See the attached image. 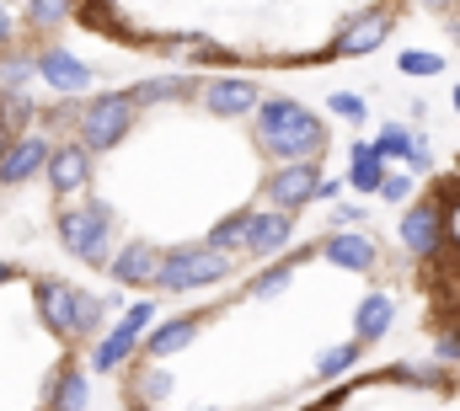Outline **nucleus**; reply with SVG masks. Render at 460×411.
I'll return each mask as SVG.
<instances>
[{
    "label": "nucleus",
    "mask_w": 460,
    "mask_h": 411,
    "mask_svg": "<svg viewBox=\"0 0 460 411\" xmlns=\"http://www.w3.org/2000/svg\"><path fill=\"white\" fill-rule=\"evenodd\" d=\"M257 118H262L257 134L279 161H316L327 150V128L316 123L311 107L289 102V97H268V102H257Z\"/></svg>",
    "instance_id": "1"
},
{
    "label": "nucleus",
    "mask_w": 460,
    "mask_h": 411,
    "mask_svg": "<svg viewBox=\"0 0 460 411\" xmlns=\"http://www.w3.org/2000/svg\"><path fill=\"white\" fill-rule=\"evenodd\" d=\"M134 112H139V102H134L128 92L92 97L86 112H81V139H86V150H113L118 139L134 128Z\"/></svg>",
    "instance_id": "2"
},
{
    "label": "nucleus",
    "mask_w": 460,
    "mask_h": 411,
    "mask_svg": "<svg viewBox=\"0 0 460 411\" xmlns=\"http://www.w3.org/2000/svg\"><path fill=\"white\" fill-rule=\"evenodd\" d=\"M226 273H230V257L226 251H215V246H204V251H172V257L155 267V284H166L172 294H182V289L220 284Z\"/></svg>",
    "instance_id": "3"
},
{
    "label": "nucleus",
    "mask_w": 460,
    "mask_h": 411,
    "mask_svg": "<svg viewBox=\"0 0 460 411\" xmlns=\"http://www.w3.org/2000/svg\"><path fill=\"white\" fill-rule=\"evenodd\" d=\"M108 230H113V214L102 204L65 208V214H59V240H65L81 262H102V257H108Z\"/></svg>",
    "instance_id": "4"
},
{
    "label": "nucleus",
    "mask_w": 460,
    "mask_h": 411,
    "mask_svg": "<svg viewBox=\"0 0 460 411\" xmlns=\"http://www.w3.org/2000/svg\"><path fill=\"white\" fill-rule=\"evenodd\" d=\"M396 235H402V246H407L412 257H434V251L445 246V214H439V204L407 208L402 224H396Z\"/></svg>",
    "instance_id": "5"
},
{
    "label": "nucleus",
    "mask_w": 460,
    "mask_h": 411,
    "mask_svg": "<svg viewBox=\"0 0 460 411\" xmlns=\"http://www.w3.org/2000/svg\"><path fill=\"white\" fill-rule=\"evenodd\" d=\"M316 188H322V166H311V161H295V166H284V171H273V182H268V198L273 208H300L316 198Z\"/></svg>",
    "instance_id": "6"
},
{
    "label": "nucleus",
    "mask_w": 460,
    "mask_h": 411,
    "mask_svg": "<svg viewBox=\"0 0 460 411\" xmlns=\"http://www.w3.org/2000/svg\"><path fill=\"white\" fill-rule=\"evenodd\" d=\"M32 70H38L59 97H75V92H86V86L97 81V75H92V65H81V59H75V54H65V48H43Z\"/></svg>",
    "instance_id": "7"
},
{
    "label": "nucleus",
    "mask_w": 460,
    "mask_h": 411,
    "mask_svg": "<svg viewBox=\"0 0 460 411\" xmlns=\"http://www.w3.org/2000/svg\"><path fill=\"white\" fill-rule=\"evenodd\" d=\"M49 182H54V193H81L86 182H92V166H86V144H59V150H49Z\"/></svg>",
    "instance_id": "8"
},
{
    "label": "nucleus",
    "mask_w": 460,
    "mask_h": 411,
    "mask_svg": "<svg viewBox=\"0 0 460 411\" xmlns=\"http://www.w3.org/2000/svg\"><path fill=\"white\" fill-rule=\"evenodd\" d=\"M322 257L332 262V267H348V273H369L380 257H375V240L369 235H358V230H338L327 246H322Z\"/></svg>",
    "instance_id": "9"
},
{
    "label": "nucleus",
    "mask_w": 460,
    "mask_h": 411,
    "mask_svg": "<svg viewBox=\"0 0 460 411\" xmlns=\"http://www.w3.org/2000/svg\"><path fill=\"white\" fill-rule=\"evenodd\" d=\"M289 240V208H268L257 219H246V251L252 257H273Z\"/></svg>",
    "instance_id": "10"
},
{
    "label": "nucleus",
    "mask_w": 460,
    "mask_h": 411,
    "mask_svg": "<svg viewBox=\"0 0 460 411\" xmlns=\"http://www.w3.org/2000/svg\"><path fill=\"white\" fill-rule=\"evenodd\" d=\"M43 161H49V144L43 139H22V144H11V150H0V182H27V177H38L43 171Z\"/></svg>",
    "instance_id": "11"
},
{
    "label": "nucleus",
    "mask_w": 460,
    "mask_h": 411,
    "mask_svg": "<svg viewBox=\"0 0 460 411\" xmlns=\"http://www.w3.org/2000/svg\"><path fill=\"white\" fill-rule=\"evenodd\" d=\"M391 320H396V300H391V294H364L358 310H353V342H375V337H385Z\"/></svg>",
    "instance_id": "12"
},
{
    "label": "nucleus",
    "mask_w": 460,
    "mask_h": 411,
    "mask_svg": "<svg viewBox=\"0 0 460 411\" xmlns=\"http://www.w3.org/2000/svg\"><path fill=\"white\" fill-rule=\"evenodd\" d=\"M204 107H209L215 118H241V112L257 107V86H252V81H215V86L204 92Z\"/></svg>",
    "instance_id": "13"
},
{
    "label": "nucleus",
    "mask_w": 460,
    "mask_h": 411,
    "mask_svg": "<svg viewBox=\"0 0 460 411\" xmlns=\"http://www.w3.org/2000/svg\"><path fill=\"white\" fill-rule=\"evenodd\" d=\"M155 267H161V257H155L150 246H123L113 257V278L118 284H134V289L155 284Z\"/></svg>",
    "instance_id": "14"
},
{
    "label": "nucleus",
    "mask_w": 460,
    "mask_h": 411,
    "mask_svg": "<svg viewBox=\"0 0 460 411\" xmlns=\"http://www.w3.org/2000/svg\"><path fill=\"white\" fill-rule=\"evenodd\" d=\"M375 155L380 161H412V166H434V155H429V144H418L402 123H391L380 139H375Z\"/></svg>",
    "instance_id": "15"
},
{
    "label": "nucleus",
    "mask_w": 460,
    "mask_h": 411,
    "mask_svg": "<svg viewBox=\"0 0 460 411\" xmlns=\"http://www.w3.org/2000/svg\"><path fill=\"white\" fill-rule=\"evenodd\" d=\"M75 294H81V289H70V284H43V320H49L59 337L75 331Z\"/></svg>",
    "instance_id": "16"
},
{
    "label": "nucleus",
    "mask_w": 460,
    "mask_h": 411,
    "mask_svg": "<svg viewBox=\"0 0 460 411\" xmlns=\"http://www.w3.org/2000/svg\"><path fill=\"white\" fill-rule=\"evenodd\" d=\"M380 177H385V161L375 155V144H353V155H348V188L353 193H375Z\"/></svg>",
    "instance_id": "17"
},
{
    "label": "nucleus",
    "mask_w": 460,
    "mask_h": 411,
    "mask_svg": "<svg viewBox=\"0 0 460 411\" xmlns=\"http://www.w3.org/2000/svg\"><path fill=\"white\" fill-rule=\"evenodd\" d=\"M391 32V16L385 11H375V16H364V22H353L343 32V43H338V54H369V48H380V38Z\"/></svg>",
    "instance_id": "18"
},
{
    "label": "nucleus",
    "mask_w": 460,
    "mask_h": 411,
    "mask_svg": "<svg viewBox=\"0 0 460 411\" xmlns=\"http://www.w3.org/2000/svg\"><path fill=\"white\" fill-rule=\"evenodd\" d=\"M134 342H139V331H128V326L118 320L113 331H108V337H102V342L92 347V363H97V369L108 374V369H118V363H123V358L134 353Z\"/></svg>",
    "instance_id": "19"
},
{
    "label": "nucleus",
    "mask_w": 460,
    "mask_h": 411,
    "mask_svg": "<svg viewBox=\"0 0 460 411\" xmlns=\"http://www.w3.org/2000/svg\"><path fill=\"white\" fill-rule=\"evenodd\" d=\"M193 331H199V320H193V315H182V320H166V326H161L145 347H150L155 358H172V353H182V347L193 342Z\"/></svg>",
    "instance_id": "20"
},
{
    "label": "nucleus",
    "mask_w": 460,
    "mask_h": 411,
    "mask_svg": "<svg viewBox=\"0 0 460 411\" xmlns=\"http://www.w3.org/2000/svg\"><path fill=\"white\" fill-rule=\"evenodd\" d=\"M188 92H193L188 81H139V86H128L134 102H177V97H188Z\"/></svg>",
    "instance_id": "21"
},
{
    "label": "nucleus",
    "mask_w": 460,
    "mask_h": 411,
    "mask_svg": "<svg viewBox=\"0 0 460 411\" xmlns=\"http://www.w3.org/2000/svg\"><path fill=\"white\" fill-rule=\"evenodd\" d=\"M81 407H86V380L81 374H65L54 385V411H81Z\"/></svg>",
    "instance_id": "22"
},
{
    "label": "nucleus",
    "mask_w": 460,
    "mask_h": 411,
    "mask_svg": "<svg viewBox=\"0 0 460 411\" xmlns=\"http://www.w3.org/2000/svg\"><path fill=\"white\" fill-rule=\"evenodd\" d=\"M241 240H246V214H230V219H220V224H215V235H209V246H215V251L241 246Z\"/></svg>",
    "instance_id": "23"
},
{
    "label": "nucleus",
    "mask_w": 460,
    "mask_h": 411,
    "mask_svg": "<svg viewBox=\"0 0 460 411\" xmlns=\"http://www.w3.org/2000/svg\"><path fill=\"white\" fill-rule=\"evenodd\" d=\"M27 118H32V102H27L22 92H5V97H0V128H22Z\"/></svg>",
    "instance_id": "24"
},
{
    "label": "nucleus",
    "mask_w": 460,
    "mask_h": 411,
    "mask_svg": "<svg viewBox=\"0 0 460 411\" xmlns=\"http://www.w3.org/2000/svg\"><path fill=\"white\" fill-rule=\"evenodd\" d=\"M396 65H402V75H439V70H445V59H439V54H418V48H407Z\"/></svg>",
    "instance_id": "25"
},
{
    "label": "nucleus",
    "mask_w": 460,
    "mask_h": 411,
    "mask_svg": "<svg viewBox=\"0 0 460 411\" xmlns=\"http://www.w3.org/2000/svg\"><path fill=\"white\" fill-rule=\"evenodd\" d=\"M358 347H364V342H348V347H338V353H327V358L316 363V374H322V380H332V374H343L348 363H358Z\"/></svg>",
    "instance_id": "26"
},
{
    "label": "nucleus",
    "mask_w": 460,
    "mask_h": 411,
    "mask_svg": "<svg viewBox=\"0 0 460 411\" xmlns=\"http://www.w3.org/2000/svg\"><path fill=\"white\" fill-rule=\"evenodd\" d=\"M375 193H380L385 204H402V198H412V177H407V171H385Z\"/></svg>",
    "instance_id": "27"
},
{
    "label": "nucleus",
    "mask_w": 460,
    "mask_h": 411,
    "mask_svg": "<svg viewBox=\"0 0 460 411\" xmlns=\"http://www.w3.org/2000/svg\"><path fill=\"white\" fill-rule=\"evenodd\" d=\"M289 278H295V267H273V273H262V278L252 284V294H257V300H273V294L289 289Z\"/></svg>",
    "instance_id": "28"
},
{
    "label": "nucleus",
    "mask_w": 460,
    "mask_h": 411,
    "mask_svg": "<svg viewBox=\"0 0 460 411\" xmlns=\"http://www.w3.org/2000/svg\"><path fill=\"white\" fill-rule=\"evenodd\" d=\"M65 5L70 0H27V16H32V27H59Z\"/></svg>",
    "instance_id": "29"
},
{
    "label": "nucleus",
    "mask_w": 460,
    "mask_h": 411,
    "mask_svg": "<svg viewBox=\"0 0 460 411\" xmlns=\"http://www.w3.org/2000/svg\"><path fill=\"white\" fill-rule=\"evenodd\" d=\"M327 107H332L338 118H353V123H364V118H369V102H364V97H353V92H332Z\"/></svg>",
    "instance_id": "30"
},
{
    "label": "nucleus",
    "mask_w": 460,
    "mask_h": 411,
    "mask_svg": "<svg viewBox=\"0 0 460 411\" xmlns=\"http://www.w3.org/2000/svg\"><path fill=\"white\" fill-rule=\"evenodd\" d=\"M139 390H145V401H166V396H172V374H161V369H150Z\"/></svg>",
    "instance_id": "31"
},
{
    "label": "nucleus",
    "mask_w": 460,
    "mask_h": 411,
    "mask_svg": "<svg viewBox=\"0 0 460 411\" xmlns=\"http://www.w3.org/2000/svg\"><path fill=\"white\" fill-rule=\"evenodd\" d=\"M27 75H32V65H27V59H11V65H5V92H22Z\"/></svg>",
    "instance_id": "32"
},
{
    "label": "nucleus",
    "mask_w": 460,
    "mask_h": 411,
    "mask_svg": "<svg viewBox=\"0 0 460 411\" xmlns=\"http://www.w3.org/2000/svg\"><path fill=\"white\" fill-rule=\"evenodd\" d=\"M332 224H338V230H353V224H364V208H353V204L332 208Z\"/></svg>",
    "instance_id": "33"
},
{
    "label": "nucleus",
    "mask_w": 460,
    "mask_h": 411,
    "mask_svg": "<svg viewBox=\"0 0 460 411\" xmlns=\"http://www.w3.org/2000/svg\"><path fill=\"white\" fill-rule=\"evenodd\" d=\"M439 358H460V326H450V331L439 337Z\"/></svg>",
    "instance_id": "34"
},
{
    "label": "nucleus",
    "mask_w": 460,
    "mask_h": 411,
    "mask_svg": "<svg viewBox=\"0 0 460 411\" xmlns=\"http://www.w3.org/2000/svg\"><path fill=\"white\" fill-rule=\"evenodd\" d=\"M5 43H11V11L0 5V48H5Z\"/></svg>",
    "instance_id": "35"
},
{
    "label": "nucleus",
    "mask_w": 460,
    "mask_h": 411,
    "mask_svg": "<svg viewBox=\"0 0 460 411\" xmlns=\"http://www.w3.org/2000/svg\"><path fill=\"white\" fill-rule=\"evenodd\" d=\"M11 278H16V267H5V262H0V284H11Z\"/></svg>",
    "instance_id": "36"
},
{
    "label": "nucleus",
    "mask_w": 460,
    "mask_h": 411,
    "mask_svg": "<svg viewBox=\"0 0 460 411\" xmlns=\"http://www.w3.org/2000/svg\"><path fill=\"white\" fill-rule=\"evenodd\" d=\"M456 112H460V86H456Z\"/></svg>",
    "instance_id": "37"
},
{
    "label": "nucleus",
    "mask_w": 460,
    "mask_h": 411,
    "mask_svg": "<svg viewBox=\"0 0 460 411\" xmlns=\"http://www.w3.org/2000/svg\"><path fill=\"white\" fill-rule=\"evenodd\" d=\"M429 5H450V0H429Z\"/></svg>",
    "instance_id": "38"
},
{
    "label": "nucleus",
    "mask_w": 460,
    "mask_h": 411,
    "mask_svg": "<svg viewBox=\"0 0 460 411\" xmlns=\"http://www.w3.org/2000/svg\"><path fill=\"white\" fill-rule=\"evenodd\" d=\"M0 150H5V134H0Z\"/></svg>",
    "instance_id": "39"
}]
</instances>
